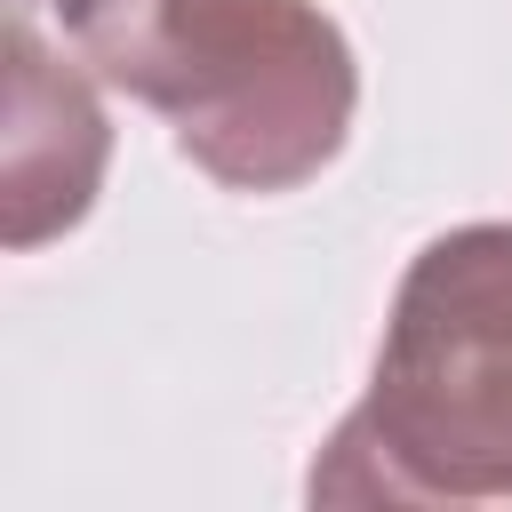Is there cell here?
<instances>
[{
  "mask_svg": "<svg viewBox=\"0 0 512 512\" xmlns=\"http://www.w3.org/2000/svg\"><path fill=\"white\" fill-rule=\"evenodd\" d=\"M320 504H512V224L424 240L376 376L312 464Z\"/></svg>",
  "mask_w": 512,
  "mask_h": 512,
  "instance_id": "obj_1",
  "label": "cell"
},
{
  "mask_svg": "<svg viewBox=\"0 0 512 512\" xmlns=\"http://www.w3.org/2000/svg\"><path fill=\"white\" fill-rule=\"evenodd\" d=\"M96 80L152 104L224 192L312 184L360 112V64L320 0H128L80 40Z\"/></svg>",
  "mask_w": 512,
  "mask_h": 512,
  "instance_id": "obj_2",
  "label": "cell"
},
{
  "mask_svg": "<svg viewBox=\"0 0 512 512\" xmlns=\"http://www.w3.org/2000/svg\"><path fill=\"white\" fill-rule=\"evenodd\" d=\"M8 56V128H0V208H8V248L32 256L40 240L72 232L112 168V120L96 104V88L32 32V16L16 8L0 32Z\"/></svg>",
  "mask_w": 512,
  "mask_h": 512,
  "instance_id": "obj_3",
  "label": "cell"
}]
</instances>
